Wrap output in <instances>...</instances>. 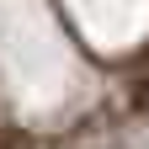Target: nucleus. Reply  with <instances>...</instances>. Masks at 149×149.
<instances>
[]
</instances>
